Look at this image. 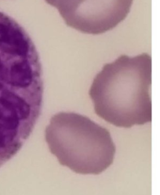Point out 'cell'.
<instances>
[{
	"instance_id": "obj_1",
	"label": "cell",
	"mask_w": 160,
	"mask_h": 195,
	"mask_svg": "<svg viewBox=\"0 0 160 195\" xmlns=\"http://www.w3.org/2000/svg\"><path fill=\"white\" fill-rule=\"evenodd\" d=\"M40 57L25 29L0 11V167L18 152L41 115Z\"/></svg>"
},
{
	"instance_id": "obj_2",
	"label": "cell",
	"mask_w": 160,
	"mask_h": 195,
	"mask_svg": "<svg viewBox=\"0 0 160 195\" xmlns=\"http://www.w3.org/2000/svg\"><path fill=\"white\" fill-rule=\"evenodd\" d=\"M152 59L148 53L121 55L104 65L89 91L96 114L129 128L151 122Z\"/></svg>"
},
{
	"instance_id": "obj_3",
	"label": "cell",
	"mask_w": 160,
	"mask_h": 195,
	"mask_svg": "<svg viewBox=\"0 0 160 195\" xmlns=\"http://www.w3.org/2000/svg\"><path fill=\"white\" fill-rule=\"evenodd\" d=\"M45 139L60 164L78 174H100L114 162L116 146L110 132L80 114L53 116Z\"/></svg>"
},
{
	"instance_id": "obj_4",
	"label": "cell",
	"mask_w": 160,
	"mask_h": 195,
	"mask_svg": "<svg viewBox=\"0 0 160 195\" xmlns=\"http://www.w3.org/2000/svg\"><path fill=\"white\" fill-rule=\"evenodd\" d=\"M56 8L69 27L81 33L100 34L126 19L133 0H45Z\"/></svg>"
}]
</instances>
